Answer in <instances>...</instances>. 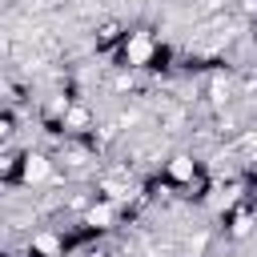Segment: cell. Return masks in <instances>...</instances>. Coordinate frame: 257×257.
Masks as SVG:
<instances>
[{
	"mask_svg": "<svg viewBox=\"0 0 257 257\" xmlns=\"http://www.w3.org/2000/svg\"><path fill=\"white\" fill-rule=\"evenodd\" d=\"M157 52H161V44H157V36L149 32V28H133L124 40H120V64L124 68H149L153 60H157Z\"/></svg>",
	"mask_w": 257,
	"mask_h": 257,
	"instance_id": "1",
	"label": "cell"
},
{
	"mask_svg": "<svg viewBox=\"0 0 257 257\" xmlns=\"http://www.w3.org/2000/svg\"><path fill=\"white\" fill-rule=\"evenodd\" d=\"M52 173H56V165H52L48 153H24L16 181H20V185H44V181H52Z\"/></svg>",
	"mask_w": 257,
	"mask_h": 257,
	"instance_id": "2",
	"label": "cell"
},
{
	"mask_svg": "<svg viewBox=\"0 0 257 257\" xmlns=\"http://www.w3.org/2000/svg\"><path fill=\"white\" fill-rule=\"evenodd\" d=\"M197 161L189 157V153H173L169 161H165V181L173 185V189H189L193 181H197Z\"/></svg>",
	"mask_w": 257,
	"mask_h": 257,
	"instance_id": "3",
	"label": "cell"
},
{
	"mask_svg": "<svg viewBox=\"0 0 257 257\" xmlns=\"http://www.w3.org/2000/svg\"><path fill=\"white\" fill-rule=\"evenodd\" d=\"M116 213H120V201L96 197V201L84 209V225H88V229H112V225H116Z\"/></svg>",
	"mask_w": 257,
	"mask_h": 257,
	"instance_id": "4",
	"label": "cell"
},
{
	"mask_svg": "<svg viewBox=\"0 0 257 257\" xmlns=\"http://www.w3.org/2000/svg\"><path fill=\"white\" fill-rule=\"evenodd\" d=\"M233 92H237V88H233L229 72H213V76H209V84H205V96H209V104H213V108H225V104L233 100Z\"/></svg>",
	"mask_w": 257,
	"mask_h": 257,
	"instance_id": "5",
	"label": "cell"
},
{
	"mask_svg": "<svg viewBox=\"0 0 257 257\" xmlns=\"http://www.w3.org/2000/svg\"><path fill=\"white\" fill-rule=\"evenodd\" d=\"M28 257H64V241L56 237V233H32V241H28Z\"/></svg>",
	"mask_w": 257,
	"mask_h": 257,
	"instance_id": "6",
	"label": "cell"
},
{
	"mask_svg": "<svg viewBox=\"0 0 257 257\" xmlns=\"http://www.w3.org/2000/svg\"><path fill=\"white\" fill-rule=\"evenodd\" d=\"M60 128H64V133H72V137H84V133L92 128V112H88L84 104H68V112H64Z\"/></svg>",
	"mask_w": 257,
	"mask_h": 257,
	"instance_id": "7",
	"label": "cell"
},
{
	"mask_svg": "<svg viewBox=\"0 0 257 257\" xmlns=\"http://www.w3.org/2000/svg\"><path fill=\"white\" fill-rule=\"evenodd\" d=\"M128 32L116 24V20H108V24H100L96 28V48H108V44H116V40H124Z\"/></svg>",
	"mask_w": 257,
	"mask_h": 257,
	"instance_id": "8",
	"label": "cell"
},
{
	"mask_svg": "<svg viewBox=\"0 0 257 257\" xmlns=\"http://www.w3.org/2000/svg\"><path fill=\"white\" fill-rule=\"evenodd\" d=\"M161 124H169V133H177V124H185V108H169L161 116Z\"/></svg>",
	"mask_w": 257,
	"mask_h": 257,
	"instance_id": "9",
	"label": "cell"
},
{
	"mask_svg": "<svg viewBox=\"0 0 257 257\" xmlns=\"http://www.w3.org/2000/svg\"><path fill=\"white\" fill-rule=\"evenodd\" d=\"M229 233H233V237H245V233H249V213H237V217H233V229H229Z\"/></svg>",
	"mask_w": 257,
	"mask_h": 257,
	"instance_id": "10",
	"label": "cell"
},
{
	"mask_svg": "<svg viewBox=\"0 0 257 257\" xmlns=\"http://www.w3.org/2000/svg\"><path fill=\"white\" fill-rule=\"evenodd\" d=\"M245 92H257V72H249V76H245Z\"/></svg>",
	"mask_w": 257,
	"mask_h": 257,
	"instance_id": "11",
	"label": "cell"
},
{
	"mask_svg": "<svg viewBox=\"0 0 257 257\" xmlns=\"http://www.w3.org/2000/svg\"><path fill=\"white\" fill-rule=\"evenodd\" d=\"M253 40H257V32H253Z\"/></svg>",
	"mask_w": 257,
	"mask_h": 257,
	"instance_id": "12",
	"label": "cell"
}]
</instances>
